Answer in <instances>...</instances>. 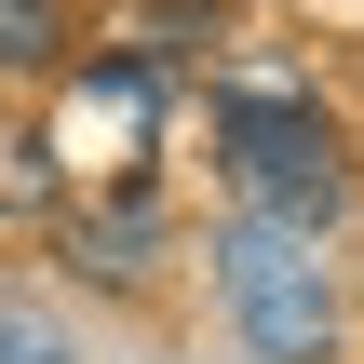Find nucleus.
<instances>
[{"label":"nucleus","instance_id":"6","mask_svg":"<svg viewBox=\"0 0 364 364\" xmlns=\"http://www.w3.org/2000/svg\"><path fill=\"white\" fill-rule=\"evenodd\" d=\"M135 243H149V203H108L81 230V270H135Z\"/></svg>","mask_w":364,"mask_h":364},{"label":"nucleus","instance_id":"3","mask_svg":"<svg viewBox=\"0 0 364 364\" xmlns=\"http://www.w3.org/2000/svg\"><path fill=\"white\" fill-rule=\"evenodd\" d=\"M149 108H162V81H149V68H95V81L68 95V122H54V135H68V162H81V176H122V162H135V135H149Z\"/></svg>","mask_w":364,"mask_h":364},{"label":"nucleus","instance_id":"1","mask_svg":"<svg viewBox=\"0 0 364 364\" xmlns=\"http://www.w3.org/2000/svg\"><path fill=\"white\" fill-rule=\"evenodd\" d=\"M216 162H230V189L257 203V230H297V243L351 203L338 122H324V108H297V95H230V108H216Z\"/></svg>","mask_w":364,"mask_h":364},{"label":"nucleus","instance_id":"7","mask_svg":"<svg viewBox=\"0 0 364 364\" xmlns=\"http://www.w3.org/2000/svg\"><path fill=\"white\" fill-rule=\"evenodd\" d=\"M0 364H68V338H54L41 311H0Z\"/></svg>","mask_w":364,"mask_h":364},{"label":"nucleus","instance_id":"2","mask_svg":"<svg viewBox=\"0 0 364 364\" xmlns=\"http://www.w3.org/2000/svg\"><path fill=\"white\" fill-rule=\"evenodd\" d=\"M216 284H230V311H243V338L270 364H311L324 351V324H338V297H324V257L297 243V230H216Z\"/></svg>","mask_w":364,"mask_h":364},{"label":"nucleus","instance_id":"5","mask_svg":"<svg viewBox=\"0 0 364 364\" xmlns=\"http://www.w3.org/2000/svg\"><path fill=\"white\" fill-rule=\"evenodd\" d=\"M54 203V162H41V135H0V216H41Z\"/></svg>","mask_w":364,"mask_h":364},{"label":"nucleus","instance_id":"4","mask_svg":"<svg viewBox=\"0 0 364 364\" xmlns=\"http://www.w3.org/2000/svg\"><path fill=\"white\" fill-rule=\"evenodd\" d=\"M68 41V0H0V68H41Z\"/></svg>","mask_w":364,"mask_h":364}]
</instances>
